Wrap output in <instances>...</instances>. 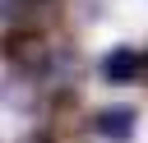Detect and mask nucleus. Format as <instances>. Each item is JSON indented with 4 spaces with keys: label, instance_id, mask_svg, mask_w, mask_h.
Returning a JSON list of instances; mask_svg holds the SVG:
<instances>
[{
    "label": "nucleus",
    "instance_id": "2",
    "mask_svg": "<svg viewBox=\"0 0 148 143\" xmlns=\"http://www.w3.org/2000/svg\"><path fill=\"white\" fill-rule=\"evenodd\" d=\"M97 69H102L106 83H139V78H143V51H134V46H111Z\"/></svg>",
    "mask_w": 148,
    "mask_h": 143
},
{
    "label": "nucleus",
    "instance_id": "1",
    "mask_svg": "<svg viewBox=\"0 0 148 143\" xmlns=\"http://www.w3.org/2000/svg\"><path fill=\"white\" fill-rule=\"evenodd\" d=\"M0 55L9 60V69H14V74L37 78V74L51 65V55H56V51L46 46V37H42V32H32V28H14V32H5Z\"/></svg>",
    "mask_w": 148,
    "mask_h": 143
},
{
    "label": "nucleus",
    "instance_id": "5",
    "mask_svg": "<svg viewBox=\"0 0 148 143\" xmlns=\"http://www.w3.org/2000/svg\"><path fill=\"white\" fill-rule=\"evenodd\" d=\"M0 14H14V0H0Z\"/></svg>",
    "mask_w": 148,
    "mask_h": 143
},
{
    "label": "nucleus",
    "instance_id": "3",
    "mask_svg": "<svg viewBox=\"0 0 148 143\" xmlns=\"http://www.w3.org/2000/svg\"><path fill=\"white\" fill-rule=\"evenodd\" d=\"M92 129H97L106 143H134V129H139V111H134V106H106V111H97Z\"/></svg>",
    "mask_w": 148,
    "mask_h": 143
},
{
    "label": "nucleus",
    "instance_id": "6",
    "mask_svg": "<svg viewBox=\"0 0 148 143\" xmlns=\"http://www.w3.org/2000/svg\"><path fill=\"white\" fill-rule=\"evenodd\" d=\"M143 83H148V51H143Z\"/></svg>",
    "mask_w": 148,
    "mask_h": 143
},
{
    "label": "nucleus",
    "instance_id": "4",
    "mask_svg": "<svg viewBox=\"0 0 148 143\" xmlns=\"http://www.w3.org/2000/svg\"><path fill=\"white\" fill-rule=\"evenodd\" d=\"M18 143H51V134H37V129H32V134H23Z\"/></svg>",
    "mask_w": 148,
    "mask_h": 143
}]
</instances>
